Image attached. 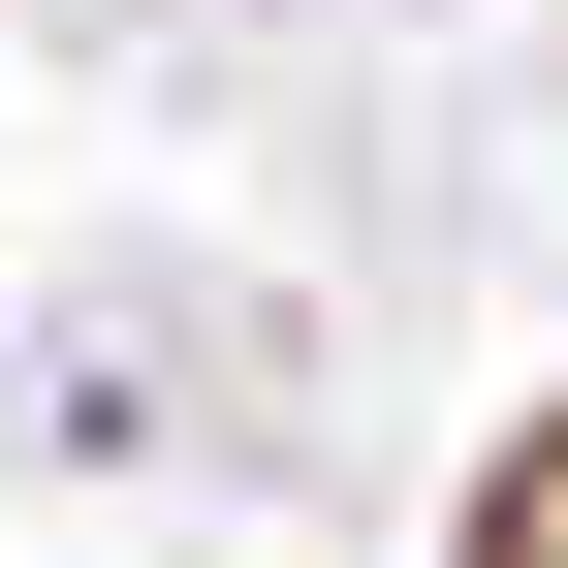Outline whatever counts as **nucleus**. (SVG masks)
<instances>
[]
</instances>
